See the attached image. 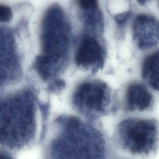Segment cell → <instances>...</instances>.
Wrapping results in <instances>:
<instances>
[{"label":"cell","instance_id":"cell-13","mask_svg":"<svg viewBox=\"0 0 159 159\" xmlns=\"http://www.w3.org/2000/svg\"><path fill=\"white\" fill-rule=\"evenodd\" d=\"M65 86V83L62 80H56L53 82L49 86L50 90L52 91H58L63 89Z\"/></svg>","mask_w":159,"mask_h":159},{"label":"cell","instance_id":"cell-8","mask_svg":"<svg viewBox=\"0 0 159 159\" xmlns=\"http://www.w3.org/2000/svg\"><path fill=\"white\" fill-rule=\"evenodd\" d=\"M125 101V108L127 111H143L152 108L154 103V97L144 84L135 81L128 86Z\"/></svg>","mask_w":159,"mask_h":159},{"label":"cell","instance_id":"cell-14","mask_svg":"<svg viewBox=\"0 0 159 159\" xmlns=\"http://www.w3.org/2000/svg\"><path fill=\"white\" fill-rule=\"evenodd\" d=\"M0 159H15V158L9 152L0 149Z\"/></svg>","mask_w":159,"mask_h":159},{"label":"cell","instance_id":"cell-3","mask_svg":"<svg viewBox=\"0 0 159 159\" xmlns=\"http://www.w3.org/2000/svg\"><path fill=\"white\" fill-rule=\"evenodd\" d=\"M118 151L134 159H150L158 151L159 127L154 119L130 118L117 125L111 138Z\"/></svg>","mask_w":159,"mask_h":159},{"label":"cell","instance_id":"cell-7","mask_svg":"<svg viewBox=\"0 0 159 159\" xmlns=\"http://www.w3.org/2000/svg\"><path fill=\"white\" fill-rule=\"evenodd\" d=\"M133 35L138 47L143 50L156 46L158 42V23L154 17L141 14L133 22Z\"/></svg>","mask_w":159,"mask_h":159},{"label":"cell","instance_id":"cell-9","mask_svg":"<svg viewBox=\"0 0 159 159\" xmlns=\"http://www.w3.org/2000/svg\"><path fill=\"white\" fill-rule=\"evenodd\" d=\"M79 7L83 11L82 18L87 28L94 32L101 33L103 28V18L97 1L83 0Z\"/></svg>","mask_w":159,"mask_h":159},{"label":"cell","instance_id":"cell-11","mask_svg":"<svg viewBox=\"0 0 159 159\" xmlns=\"http://www.w3.org/2000/svg\"><path fill=\"white\" fill-rule=\"evenodd\" d=\"M13 17V13L11 7L7 4L0 3V23H10Z\"/></svg>","mask_w":159,"mask_h":159},{"label":"cell","instance_id":"cell-4","mask_svg":"<svg viewBox=\"0 0 159 159\" xmlns=\"http://www.w3.org/2000/svg\"><path fill=\"white\" fill-rule=\"evenodd\" d=\"M43 24L41 36L42 53L38 56L49 65H64L70 40V30L65 16L57 13L47 14Z\"/></svg>","mask_w":159,"mask_h":159},{"label":"cell","instance_id":"cell-12","mask_svg":"<svg viewBox=\"0 0 159 159\" xmlns=\"http://www.w3.org/2000/svg\"><path fill=\"white\" fill-rule=\"evenodd\" d=\"M130 15L129 11H126L116 15L115 17V20L120 25L125 24L128 19Z\"/></svg>","mask_w":159,"mask_h":159},{"label":"cell","instance_id":"cell-2","mask_svg":"<svg viewBox=\"0 0 159 159\" xmlns=\"http://www.w3.org/2000/svg\"><path fill=\"white\" fill-rule=\"evenodd\" d=\"M35 97L30 90L20 88L0 91V145L22 149L34 141L36 132Z\"/></svg>","mask_w":159,"mask_h":159},{"label":"cell","instance_id":"cell-1","mask_svg":"<svg viewBox=\"0 0 159 159\" xmlns=\"http://www.w3.org/2000/svg\"><path fill=\"white\" fill-rule=\"evenodd\" d=\"M61 125L59 131L47 140L45 159H117L111 139L101 126L73 116Z\"/></svg>","mask_w":159,"mask_h":159},{"label":"cell","instance_id":"cell-10","mask_svg":"<svg viewBox=\"0 0 159 159\" xmlns=\"http://www.w3.org/2000/svg\"><path fill=\"white\" fill-rule=\"evenodd\" d=\"M141 76L153 89H159V52H156L146 57L143 63Z\"/></svg>","mask_w":159,"mask_h":159},{"label":"cell","instance_id":"cell-6","mask_svg":"<svg viewBox=\"0 0 159 159\" xmlns=\"http://www.w3.org/2000/svg\"><path fill=\"white\" fill-rule=\"evenodd\" d=\"M104 53L101 45L94 37H84L76 50L75 60L79 66L90 69L95 73L104 65Z\"/></svg>","mask_w":159,"mask_h":159},{"label":"cell","instance_id":"cell-5","mask_svg":"<svg viewBox=\"0 0 159 159\" xmlns=\"http://www.w3.org/2000/svg\"><path fill=\"white\" fill-rule=\"evenodd\" d=\"M111 88L99 80H88L80 84L73 96L75 107L90 120L106 116L116 110Z\"/></svg>","mask_w":159,"mask_h":159}]
</instances>
